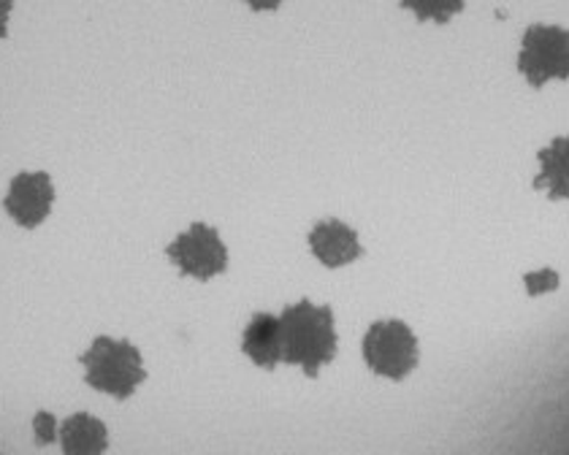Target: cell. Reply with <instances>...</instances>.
Masks as SVG:
<instances>
[{
  "mask_svg": "<svg viewBox=\"0 0 569 455\" xmlns=\"http://www.w3.org/2000/svg\"><path fill=\"white\" fill-rule=\"evenodd\" d=\"M518 73L529 88L569 79V28L553 22L529 24L518 49Z\"/></svg>",
  "mask_w": 569,
  "mask_h": 455,
  "instance_id": "4",
  "label": "cell"
},
{
  "mask_svg": "<svg viewBox=\"0 0 569 455\" xmlns=\"http://www.w3.org/2000/svg\"><path fill=\"white\" fill-rule=\"evenodd\" d=\"M241 353L244 358H250L252 366L277 368L282 364V328H280V315H271V312H256L247 320L244 331H241Z\"/></svg>",
  "mask_w": 569,
  "mask_h": 455,
  "instance_id": "8",
  "label": "cell"
},
{
  "mask_svg": "<svg viewBox=\"0 0 569 455\" xmlns=\"http://www.w3.org/2000/svg\"><path fill=\"white\" fill-rule=\"evenodd\" d=\"M559 274L553 269H540V272H529L523 276V285L529 296H542V293H550L559 287Z\"/></svg>",
  "mask_w": 569,
  "mask_h": 455,
  "instance_id": "12",
  "label": "cell"
},
{
  "mask_svg": "<svg viewBox=\"0 0 569 455\" xmlns=\"http://www.w3.org/2000/svg\"><path fill=\"white\" fill-rule=\"evenodd\" d=\"M166 257L179 274L198 282L214 280L231 263V252H228V244L222 242L220 231L207 223H193L179 231L166 244Z\"/></svg>",
  "mask_w": 569,
  "mask_h": 455,
  "instance_id": "5",
  "label": "cell"
},
{
  "mask_svg": "<svg viewBox=\"0 0 569 455\" xmlns=\"http://www.w3.org/2000/svg\"><path fill=\"white\" fill-rule=\"evenodd\" d=\"M58 439L63 455H103L109 447V428L101 417L77 412L60 423Z\"/></svg>",
  "mask_w": 569,
  "mask_h": 455,
  "instance_id": "10",
  "label": "cell"
},
{
  "mask_svg": "<svg viewBox=\"0 0 569 455\" xmlns=\"http://www.w3.org/2000/svg\"><path fill=\"white\" fill-rule=\"evenodd\" d=\"M54 201H58V188L47 171H20L9 182V190L3 195V209L14 225L33 228L44 225L52 214Z\"/></svg>",
  "mask_w": 569,
  "mask_h": 455,
  "instance_id": "6",
  "label": "cell"
},
{
  "mask_svg": "<svg viewBox=\"0 0 569 455\" xmlns=\"http://www.w3.org/2000/svg\"><path fill=\"white\" fill-rule=\"evenodd\" d=\"M17 0H0V39L9 36V22H11V11H14Z\"/></svg>",
  "mask_w": 569,
  "mask_h": 455,
  "instance_id": "14",
  "label": "cell"
},
{
  "mask_svg": "<svg viewBox=\"0 0 569 455\" xmlns=\"http://www.w3.org/2000/svg\"><path fill=\"white\" fill-rule=\"evenodd\" d=\"M363 364L369 372L382 380H399L410 377L416 372L420 361V344L416 331L399 317H382L375 320L367 328L361 342Z\"/></svg>",
  "mask_w": 569,
  "mask_h": 455,
  "instance_id": "3",
  "label": "cell"
},
{
  "mask_svg": "<svg viewBox=\"0 0 569 455\" xmlns=\"http://www.w3.org/2000/svg\"><path fill=\"white\" fill-rule=\"evenodd\" d=\"M307 244L315 261L326 269L350 266V263H356L363 255V244L356 228L337 218L315 223L307 236Z\"/></svg>",
  "mask_w": 569,
  "mask_h": 455,
  "instance_id": "7",
  "label": "cell"
},
{
  "mask_svg": "<svg viewBox=\"0 0 569 455\" xmlns=\"http://www.w3.org/2000/svg\"><path fill=\"white\" fill-rule=\"evenodd\" d=\"M79 364H82L84 383L117 402L136 396L147 380L141 350L131 340H117V336H96Z\"/></svg>",
  "mask_w": 569,
  "mask_h": 455,
  "instance_id": "2",
  "label": "cell"
},
{
  "mask_svg": "<svg viewBox=\"0 0 569 455\" xmlns=\"http://www.w3.org/2000/svg\"><path fill=\"white\" fill-rule=\"evenodd\" d=\"M535 188L550 201H569V133L548 141L540 150Z\"/></svg>",
  "mask_w": 569,
  "mask_h": 455,
  "instance_id": "9",
  "label": "cell"
},
{
  "mask_svg": "<svg viewBox=\"0 0 569 455\" xmlns=\"http://www.w3.org/2000/svg\"><path fill=\"white\" fill-rule=\"evenodd\" d=\"M401 9L410 11L418 22L448 24L461 14L467 0H399Z\"/></svg>",
  "mask_w": 569,
  "mask_h": 455,
  "instance_id": "11",
  "label": "cell"
},
{
  "mask_svg": "<svg viewBox=\"0 0 569 455\" xmlns=\"http://www.w3.org/2000/svg\"><path fill=\"white\" fill-rule=\"evenodd\" d=\"M241 3H244L247 9L261 11V14H266V11H277V9H280L284 0H241Z\"/></svg>",
  "mask_w": 569,
  "mask_h": 455,
  "instance_id": "15",
  "label": "cell"
},
{
  "mask_svg": "<svg viewBox=\"0 0 569 455\" xmlns=\"http://www.w3.org/2000/svg\"><path fill=\"white\" fill-rule=\"evenodd\" d=\"M282 328V364H290L318 377L339 353V331L333 310L315 304L312 299H299L288 304L280 315Z\"/></svg>",
  "mask_w": 569,
  "mask_h": 455,
  "instance_id": "1",
  "label": "cell"
},
{
  "mask_svg": "<svg viewBox=\"0 0 569 455\" xmlns=\"http://www.w3.org/2000/svg\"><path fill=\"white\" fill-rule=\"evenodd\" d=\"M33 428H36V436H39V442H44V445L58 439V434H60V423L52 412H39Z\"/></svg>",
  "mask_w": 569,
  "mask_h": 455,
  "instance_id": "13",
  "label": "cell"
}]
</instances>
